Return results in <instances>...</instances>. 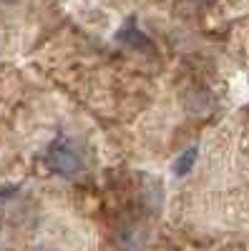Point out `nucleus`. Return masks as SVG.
I'll list each match as a JSON object with an SVG mask.
<instances>
[{
	"label": "nucleus",
	"mask_w": 249,
	"mask_h": 251,
	"mask_svg": "<svg viewBox=\"0 0 249 251\" xmlns=\"http://www.w3.org/2000/svg\"><path fill=\"white\" fill-rule=\"evenodd\" d=\"M46 163L58 176H76L81 171V158L66 138H58L51 143V149L46 153Z\"/></svg>",
	"instance_id": "nucleus-1"
},
{
	"label": "nucleus",
	"mask_w": 249,
	"mask_h": 251,
	"mask_svg": "<svg viewBox=\"0 0 249 251\" xmlns=\"http://www.w3.org/2000/svg\"><path fill=\"white\" fill-rule=\"evenodd\" d=\"M196 149H189V151H184L179 158H176V163H174V174L176 176H184V174H189L192 171V166H194V161H196Z\"/></svg>",
	"instance_id": "nucleus-2"
},
{
	"label": "nucleus",
	"mask_w": 249,
	"mask_h": 251,
	"mask_svg": "<svg viewBox=\"0 0 249 251\" xmlns=\"http://www.w3.org/2000/svg\"><path fill=\"white\" fill-rule=\"evenodd\" d=\"M121 40H123V43H129V46H136V48H141V50H143V46H146V35L136 30L134 20L129 23V28H126V30H121Z\"/></svg>",
	"instance_id": "nucleus-3"
},
{
	"label": "nucleus",
	"mask_w": 249,
	"mask_h": 251,
	"mask_svg": "<svg viewBox=\"0 0 249 251\" xmlns=\"http://www.w3.org/2000/svg\"><path fill=\"white\" fill-rule=\"evenodd\" d=\"M18 191V186H3L0 188V199H8V196H13Z\"/></svg>",
	"instance_id": "nucleus-4"
},
{
	"label": "nucleus",
	"mask_w": 249,
	"mask_h": 251,
	"mask_svg": "<svg viewBox=\"0 0 249 251\" xmlns=\"http://www.w3.org/2000/svg\"><path fill=\"white\" fill-rule=\"evenodd\" d=\"M35 251H51V249H35Z\"/></svg>",
	"instance_id": "nucleus-5"
}]
</instances>
